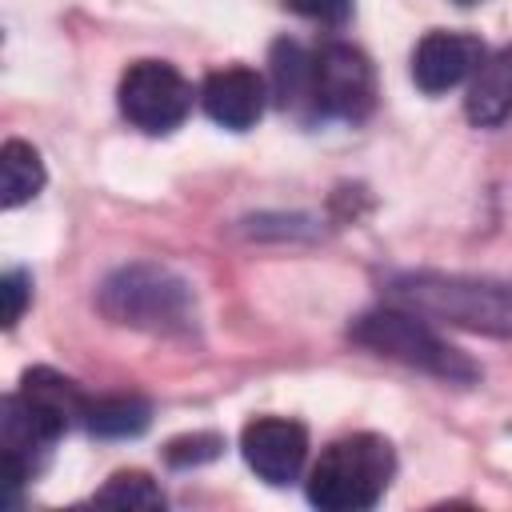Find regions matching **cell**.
Returning <instances> with one entry per match:
<instances>
[{
  "instance_id": "2e32d148",
  "label": "cell",
  "mask_w": 512,
  "mask_h": 512,
  "mask_svg": "<svg viewBox=\"0 0 512 512\" xmlns=\"http://www.w3.org/2000/svg\"><path fill=\"white\" fill-rule=\"evenodd\" d=\"M220 452H224V436H216V432H192V436L168 440L164 460H168L172 468H196V464L216 460Z\"/></svg>"
},
{
  "instance_id": "7a4b0ae2",
  "label": "cell",
  "mask_w": 512,
  "mask_h": 512,
  "mask_svg": "<svg viewBox=\"0 0 512 512\" xmlns=\"http://www.w3.org/2000/svg\"><path fill=\"white\" fill-rule=\"evenodd\" d=\"M96 304L112 324L152 336H188L196 328L192 284L168 264H152V260L116 268L100 284Z\"/></svg>"
},
{
  "instance_id": "4fadbf2b",
  "label": "cell",
  "mask_w": 512,
  "mask_h": 512,
  "mask_svg": "<svg viewBox=\"0 0 512 512\" xmlns=\"http://www.w3.org/2000/svg\"><path fill=\"white\" fill-rule=\"evenodd\" d=\"M40 188H44V160H40V152L32 144H24V140H8L0 148V204L4 208H20Z\"/></svg>"
},
{
  "instance_id": "9a60e30c",
  "label": "cell",
  "mask_w": 512,
  "mask_h": 512,
  "mask_svg": "<svg viewBox=\"0 0 512 512\" xmlns=\"http://www.w3.org/2000/svg\"><path fill=\"white\" fill-rule=\"evenodd\" d=\"M92 500L112 508H164V492L148 472H116Z\"/></svg>"
},
{
  "instance_id": "ba28073f",
  "label": "cell",
  "mask_w": 512,
  "mask_h": 512,
  "mask_svg": "<svg viewBox=\"0 0 512 512\" xmlns=\"http://www.w3.org/2000/svg\"><path fill=\"white\" fill-rule=\"evenodd\" d=\"M484 64V44L472 32H444L432 28L416 52H412V80L420 92L440 96L456 84H464L468 76H476Z\"/></svg>"
},
{
  "instance_id": "ac0fdd59",
  "label": "cell",
  "mask_w": 512,
  "mask_h": 512,
  "mask_svg": "<svg viewBox=\"0 0 512 512\" xmlns=\"http://www.w3.org/2000/svg\"><path fill=\"white\" fill-rule=\"evenodd\" d=\"M0 292H4V328H16V320L24 316L28 296H32V280H28V272H24V268L4 272Z\"/></svg>"
},
{
  "instance_id": "52a82bcc",
  "label": "cell",
  "mask_w": 512,
  "mask_h": 512,
  "mask_svg": "<svg viewBox=\"0 0 512 512\" xmlns=\"http://www.w3.org/2000/svg\"><path fill=\"white\" fill-rule=\"evenodd\" d=\"M240 452L264 484H292L308 460V432L284 416H256L240 432Z\"/></svg>"
},
{
  "instance_id": "d6986e66",
  "label": "cell",
  "mask_w": 512,
  "mask_h": 512,
  "mask_svg": "<svg viewBox=\"0 0 512 512\" xmlns=\"http://www.w3.org/2000/svg\"><path fill=\"white\" fill-rule=\"evenodd\" d=\"M456 4H464V8H468V4H480V0H456Z\"/></svg>"
},
{
  "instance_id": "5bb4252c",
  "label": "cell",
  "mask_w": 512,
  "mask_h": 512,
  "mask_svg": "<svg viewBox=\"0 0 512 512\" xmlns=\"http://www.w3.org/2000/svg\"><path fill=\"white\" fill-rule=\"evenodd\" d=\"M148 420H152V408L140 396H100V400H88V408H84V428L104 440L140 436L148 428Z\"/></svg>"
},
{
  "instance_id": "3957f363",
  "label": "cell",
  "mask_w": 512,
  "mask_h": 512,
  "mask_svg": "<svg viewBox=\"0 0 512 512\" xmlns=\"http://www.w3.org/2000/svg\"><path fill=\"white\" fill-rule=\"evenodd\" d=\"M396 476V452L376 432H352L332 440L312 476H308V500L324 512H364L372 508Z\"/></svg>"
},
{
  "instance_id": "9c48e42d",
  "label": "cell",
  "mask_w": 512,
  "mask_h": 512,
  "mask_svg": "<svg viewBox=\"0 0 512 512\" xmlns=\"http://www.w3.org/2000/svg\"><path fill=\"white\" fill-rule=\"evenodd\" d=\"M12 396L48 440H60L76 420H84V408H88V396L52 368H28Z\"/></svg>"
},
{
  "instance_id": "e0dca14e",
  "label": "cell",
  "mask_w": 512,
  "mask_h": 512,
  "mask_svg": "<svg viewBox=\"0 0 512 512\" xmlns=\"http://www.w3.org/2000/svg\"><path fill=\"white\" fill-rule=\"evenodd\" d=\"M288 8L324 24V28H344L356 12V0H288Z\"/></svg>"
},
{
  "instance_id": "30bf717a",
  "label": "cell",
  "mask_w": 512,
  "mask_h": 512,
  "mask_svg": "<svg viewBox=\"0 0 512 512\" xmlns=\"http://www.w3.org/2000/svg\"><path fill=\"white\" fill-rule=\"evenodd\" d=\"M264 96H268L264 76L252 72V68H244V64L208 72V76H204V88H200L204 112H208L220 128H232V132H244V128H252V124L260 120Z\"/></svg>"
},
{
  "instance_id": "5b68a950",
  "label": "cell",
  "mask_w": 512,
  "mask_h": 512,
  "mask_svg": "<svg viewBox=\"0 0 512 512\" xmlns=\"http://www.w3.org/2000/svg\"><path fill=\"white\" fill-rule=\"evenodd\" d=\"M116 104L132 128L148 136H168L192 112V84L168 60H136L120 76Z\"/></svg>"
},
{
  "instance_id": "7c38bea8",
  "label": "cell",
  "mask_w": 512,
  "mask_h": 512,
  "mask_svg": "<svg viewBox=\"0 0 512 512\" xmlns=\"http://www.w3.org/2000/svg\"><path fill=\"white\" fill-rule=\"evenodd\" d=\"M464 112L476 128H496L512 112V44H504L492 60L480 64V72L472 76Z\"/></svg>"
},
{
  "instance_id": "6da1fadb",
  "label": "cell",
  "mask_w": 512,
  "mask_h": 512,
  "mask_svg": "<svg viewBox=\"0 0 512 512\" xmlns=\"http://www.w3.org/2000/svg\"><path fill=\"white\" fill-rule=\"evenodd\" d=\"M388 304L444 320L456 328L512 336V284L488 276H444V272H396L384 280Z\"/></svg>"
},
{
  "instance_id": "8fae6325",
  "label": "cell",
  "mask_w": 512,
  "mask_h": 512,
  "mask_svg": "<svg viewBox=\"0 0 512 512\" xmlns=\"http://www.w3.org/2000/svg\"><path fill=\"white\" fill-rule=\"evenodd\" d=\"M268 88L276 108L316 124V48L300 40H276L268 52Z\"/></svg>"
},
{
  "instance_id": "277c9868",
  "label": "cell",
  "mask_w": 512,
  "mask_h": 512,
  "mask_svg": "<svg viewBox=\"0 0 512 512\" xmlns=\"http://www.w3.org/2000/svg\"><path fill=\"white\" fill-rule=\"evenodd\" d=\"M348 336L356 344H364L368 352L384 356V360L408 364V368L428 372V376L448 380V384H472L480 376V368L460 348H452L448 340H440L420 312H408L400 304H384V308L360 312L352 320Z\"/></svg>"
},
{
  "instance_id": "8992f818",
  "label": "cell",
  "mask_w": 512,
  "mask_h": 512,
  "mask_svg": "<svg viewBox=\"0 0 512 512\" xmlns=\"http://www.w3.org/2000/svg\"><path fill=\"white\" fill-rule=\"evenodd\" d=\"M376 104V76L360 48L328 40L316 48V120L360 124Z\"/></svg>"
}]
</instances>
